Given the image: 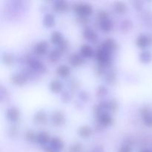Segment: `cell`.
<instances>
[{"mask_svg":"<svg viewBox=\"0 0 152 152\" xmlns=\"http://www.w3.org/2000/svg\"><path fill=\"white\" fill-rule=\"evenodd\" d=\"M35 121L38 123H43L46 120V115L43 112H39L35 115Z\"/></svg>","mask_w":152,"mask_h":152,"instance_id":"603a6c76","label":"cell"},{"mask_svg":"<svg viewBox=\"0 0 152 152\" xmlns=\"http://www.w3.org/2000/svg\"><path fill=\"white\" fill-rule=\"evenodd\" d=\"M3 59H4V62L6 64H7V65H9V64H10L13 62V58H12V56L10 55H4Z\"/></svg>","mask_w":152,"mask_h":152,"instance_id":"83f0119b","label":"cell"},{"mask_svg":"<svg viewBox=\"0 0 152 152\" xmlns=\"http://www.w3.org/2000/svg\"><path fill=\"white\" fill-rule=\"evenodd\" d=\"M148 42H149V40H148V38L145 36L142 35L140 37H138V39H137V45L139 48H145L147 45H148Z\"/></svg>","mask_w":152,"mask_h":152,"instance_id":"2e32d148","label":"cell"},{"mask_svg":"<svg viewBox=\"0 0 152 152\" xmlns=\"http://www.w3.org/2000/svg\"><path fill=\"white\" fill-rule=\"evenodd\" d=\"M111 27H112V23L108 19L100 21V28L104 32H108L111 31Z\"/></svg>","mask_w":152,"mask_h":152,"instance_id":"9a60e30c","label":"cell"},{"mask_svg":"<svg viewBox=\"0 0 152 152\" xmlns=\"http://www.w3.org/2000/svg\"><path fill=\"white\" fill-rule=\"evenodd\" d=\"M115 10H117V13H124L126 10V5L123 2L118 1V2H117L115 4Z\"/></svg>","mask_w":152,"mask_h":152,"instance_id":"cb8c5ba5","label":"cell"},{"mask_svg":"<svg viewBox=\"0 0 152 152\" xmlns=\"http://www.w3.org/2000/svg\"><path fill=\"white\" fill-rule=\"evenodd\" d=\"M116 47H117V45H116L115 42L111 39H108L107 40H105L103 45V49L108 52L111 51L114 49H115Z\"/></svg>","mask_w":152,"mask_h":152,"instance_id":"7c38bea8","label":"cell"},{"mask_svg":"<svg viewBox=\"0 0 152 152\" xmlns=\"http://www.w3.org/2000/svg\"><path fill=\"white\" fill-rule=\"evenodd\" d=\"M37 140L41 144L47 143L49 140L48 134L46 133V132H40V133L37 135Z\"/></svg>","mask_w":152,"mask_h":152,"instance_id":"e0dca14e","label":"cell"},{"mask_svg":"<svg viewBox=\"0 0 152 152\" xmlns=\"http://www.w3.org/2000/svg\"><path fill=\"white\" fill-rule=\"evenodd\" d=\"M96 56V59H97V60L102 64L106 63L110 59L108 52L106 51L105 50H104V49L97 50Z\"/></svg>","mask_w":152,"mask_h":152,"instance_id":"7a4b0ae2","label":"cell"},{"mask_svg":"<svg viewBox=\"0 0 152 152\" xmlns=\"http://www.w3.org/2000/svg\"><path fill=\"white\" fill-rule=\"evenodd\" d=\"M83 34H84V37L86 39H88V40H91V41L94 40L96 37V34H94V32L91 29H90V28H86L84 31Z\"/></svg>","mask_w":152,"mask_h":152,"instance_id":"ffe728a7","label":"cell"},{"mask_svg":"<svg viewBox=\"0 0 152 152\" xmlns=\"http://www.w3.org/2000/svg\"><path fill=\"white\" fill-rule=\"evenodd\" d=\"M7 117L10 121L15 122L19 120V111L16 108H11L7 110Z\"/></svg>","mask_w":152,"mask_h":152,"instance_id":"277c9868","label":"cell"},{"mask_svg":"<svg viewBox=\"0 0 152 152\" xmlns=\"http://www.w3.org/2000/svg\"><path fill=\"white\" fill-rule=\"evenodd\" d=\"M141 152H151V151H148V150H143V151H142Z\"/></svg>","mask_w":152,"mask_h":152,"instance_id":"f546056e","label":"cell"},{"mask_svg":"<svg viewBox=\"0 0 152 152\" xmlns=\"http://www.w3.org/2000/svg\"><path fill=\"white\" fill-rule=\"evenodd\" d=\"M92 131L91 129V128H89L88 126H82L81 128L79 130V134H80V136L83 138H88L91 135Z\"/></svg>","mask_w":152,"mask_h":152,"instance_id":"5bb4252c","label":"cell"},{"mask_svg":"<svg viewBox=\"0 0 152 152\" xmlns=\"http://www.w3.org/2000/svg\"><path fill=\"white\" fill-rule=\"evenodd\" d=\"M11 80L13 84L17 85V86H21V85L25 84L27 81L26 77H25L22 74H16V75L13 76Z\"/></svg>","mask_w":152,"mask_h":152,"instance_id":"ba28073f","label":"cell"},{"mask_svg":"<svg viewBox=\"0 0 152 152\" xmlns=\"http://www.w3.org/2000/svg\"><path fill=\"white\" fill-rule=\"evenodd\" d=\"M48 48V44L45 42H40L36 45L34 48V51L38 55H42L45 53Z\"/></svg>","mask_w":152,"mask_h":152,"instance_id":"8992f818","label":"cell"},{"mask_svg":"<svg viewBox=\"0 0 152 152\" xmlns=\"http://www.w3.org/2000/svg\"><path fill=\"white\" fill-rule=\"evenodd\" d=\"M62 88V83L59 80H53L50 84V89L53 93H59Z\"/></svg>","mask_w":152,"mask_h":152,"instance_id":"9c48e42d","label":"cell"},{"mask_svg":"<svg viewBox=\"0 0 152 152\" xmlns=\"http://www.w3.org/2000/svg\"><path fill=\"white\" fill-rule=\"evenodd\" d=\"M43 23H44L45 26L48 27V28L53 27L54 25V18L51 14H47L44 17Z\"/></svg>","mask_w":152,"mask_h":152,"instance_id":"ac0fdd59","label":"cell"},{"mask_svg":"<svg viewBox=\"0 0 152 152\" xmlns=\"http://www.w3.org/2000/svg\"><path fill=\"white\" fill-rule=\"evenodd\" d=\"M51 120L53 123H54L56 126H60V125L63 124L65 122V117L64 114L60 111H57L53 114L51 117Z\"/></svg>","mask_w":152,"mask_h":152,"instance_id":"3957f363","label":"cell"},{"mask_svg":"<svg viewBox=\"0 0 152 152\" xmlns=\"http://www.w3.org/2000/svg\"><path fill=\"white\" fill-rule=\"evenodd\" d=\"M26 138H27V140H28V141L33 142V141H34L35 140L37 139V135H36L35 134H34L33 132H31V131H29V132H27Z\"/></svg>","mask_w":152,"mask_h":152,"instance_id":"4316f807","label":"cell"},{"mask_svg":"<svg viewBox=\"0 0 152 152\" xmlns=\"http://www.w3.org/2000/svg\"><path fill=\"white\" fill-rule=\"evenodd\" d=\"M56 72H57V74H59L60 77H67L69 76L71 71H70V68H68V66L62 65H61V66L58 67L57 69H56Z\"/></svg>","mask_w":152,"mask_h":152,"instance_id":"8fae6325","label":"cell"},{"mask_svg":"<svg viewBox=\"0 0 152 152\" xmlns=\"http://www.w3.org/2000/svg\"><path fill=\"white\" fill-rule=\"evenodd\" d=\"M50 145H51L53 149L55 150H61L62 149L64 146V144L62 141L58 137H53L50 140Z\"/></svg>","mask_w":152,"mask_h":152,"instance_id":"30bf717a","label":"cell"},{"mask_svg":"<svg viewBox=\"0 0 152 152\" xmlns=\"http://www.w3.org/2000/svg\"><path fill=\"white\" fill-rule=\"evenodd\" d=\"M119 152H132V148L129 145H123L120 148Z\"/></svg>","mask_w":152,"mask_h":152,"instance_id":"f1b7e54d","label":"cell"},{"mask_svg":"<svg viewBox=\"0 0 152 152\" xmlns=\"http://www.w3.org/2000/svg\"><path fill=\"white\" fill-rule=\"evenodd\" d=\"M151 55L148 52H143L140 54V59L144 63H148L151 60Z\"/></svg>","mask_w":152,"mask_h":152,"instance_id":"d4e9b609","label":"cell"},{"mask_svg":"<svg viewBox=\"0 0 152 152\" xmlns=\"http://www.w3.org/2000/svg\"><path fill=\"white\" fill-rule=\"evenodd\" d=\"M67 3L63 1H56V4H55V10L58 12H62L65 10H66L67 8Z\"/></svg>","mask_w":152,"mask_h":152,"instance_id":"44dd1931","label":"cell"},{"mask_svg":"<svg viewBox=\"0 0 152 152\" xmlns=\"http://www.w3.org/2000/svg\"><path fill=\"white\" fill-rule=\"evenodd\" d=\"M51 42L53 44L60 45L63 42V38H62V34L58 31H54L51 34Z\"/></svg>","mask_w":152,"mask_h":152,"instance_id":"4fadbf2b","label":"cell"},{"mask_svg":"<svg viewBox=\"0 0 152 152\" xmlns=\"http://www.w3.org/2000/svg\"><path fill=\"white\" fill-rule=\"evenodd\" d=\"M59 56H60V54H59V52L58 50H52L49 55V58L52 62H56L58 60Z\"/></svg>","mask_w":152,"mask_h":152,"instance_id":"484cf974","label":"cell"},{"mask_svg":"<svg viewBox=\"0 0 152 152\" xmlns=\"http://www.w3.org/2000/svg\"><path fill=\"white\" fill-rule=\"evenodd\" d=\"M92 7L91 6L87 4H77L75 7V11L78 14L81 15L82 16L85 17L88 15L91 14L92 13Z\"/></svg>","mask_w":152,"mask_h":152,"instance_id":"6da1fadb","label":"cell"},{"mask_svg":"<svg viewBox=\"0 0 152 152\" xmlns=\"http://www.w3.org/2000/svg\"><path fill=\"white\" fill-rule=\"evenodd\" d=\"M83 62V59H82L80 56L78 55H73L71 58H70V63L73 65V66H78L80 65Z\"/></svg>","mask_w":152,"mask_h":152,"instance_id":"d6986e66","label":"cell"},{"mask_svg":"<svg viewBox=\"0 0 152 152\" xmlns=\"http://www.w3.org/2000/svg\"><path fill=\"white\" fill-rule=\"evenodd\" d=\"M99 123L104 126H109L112 123V118L108 114L103 113L99 116Z\"/></svg>","mask_w":152,"mask_h":152,"instance_id":"52a82bcc","label":"cell"},{"mask_svg":"<svg viewBox=\"0 0 152 152\" xmlns=\"http://www.w3.org/2000/svg\"><path fill=\"white\" fill-rule=\"evenodd\" d=\"M80 53L81 55L85 58H90L93 56L94 50L92 48L88 45H84L82 46L81 49H80Z\"/></svg>","mask_w":152,"mask_h":152,"instance_id":"5b68a950","label":"cell"},{"mask_svg":"<svg viewBox=\"0 0 152 152\" xmlns=\"http://www.w3.org/2000/svg\"><path fill=\"white\" fill-rule=\"evenodd\" d=\"M144 121L147 126H152V116L148 111H145L142 113Z\"/></svg>","mask_w":152,"mask_h":152,"instance_id":"7402d4cb","label":"cell"}]
</instances>
